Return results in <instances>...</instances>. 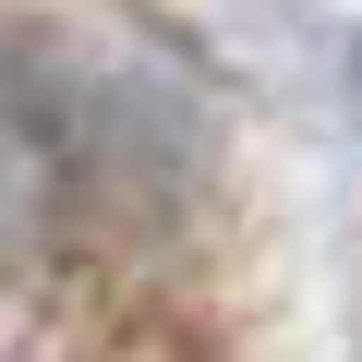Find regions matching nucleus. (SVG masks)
<instances>
[{
	"label": "nucleus",
	"instance_id": "nucleus-1",
	"mask_svg": "<svg viewBox=\"0 0 362 362\" xmlns=\"http://www.w3.org/2000/svg\"><path fill=\"white\" fill-rule=\"evenodd\" d=\"M181 194V121L73 49H0V242H73Z\"/></svg>",
	"mask_w": 362,
	"mask_h": 362
},
{
	"label": "nucleus",
	"instance_id": "nucleus-2",
	"mask_svg": "<svg viewBox=\"0 0 362 362\" xmlns=\"http://www.w3.org/2000/svg\"><path fill=\"white\" fill-rule=\"evenodd\" d=\"M350 97H362V49H350Z\"/></svg>",
	"mask_w": 362,
	"mask_h": 362
}]
</instances>
